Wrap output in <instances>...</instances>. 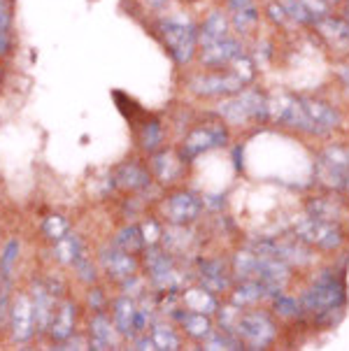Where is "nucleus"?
I'll use <instances>...</instances> for the list:
<instances>
[{"label":"nucleus","instance_id":"24","mask_svg":"<svg viewBox=\"0 0 349 351\" xmlns=\"http://www.w3.org/2000/svg\"><path fill=\"white\" fill-rule=\"evenodd\" d=\"M200 277H203L205 289L215 291V293H217V291H224V289H226V284H228V279H226V275H224V270H221V263H205Z\"/></svg>","mask_w":349,"mask_h":351},{"label":"nucleus","instance_id":"1","mask_svg":"<svg viewBox=\"0 0 349 351\" xmlns=\"http://www.w3.org/2000/svg\"><path fill=\"white\" fill-rule=\"evenodd\" d=\"M158 31L163 35V43L168 47V51L173 53V58L180 65L191 61L193 51L198 47V31L189 21L180 19H165L161 21Z\"/></svg>","mask_w":349,"mask_h":351},{"label":"nucleus","instance_id":"34","mask_svg":"<svg viewBox=\"0 0 349 351\" xmlns=\"http://www.w3.org/2000/svg\"><path fill=\"white\" fill-rule=\"evenodd\" d=\"M230 5H233L235 10H240V8H247V5H250V0H230Z\"/></svg>","mask_w":349,"mask_h":351},{"label":"nucleus","instance_id":"27","mask_svg":"<svg viewBox=\"0 0 349 351\" xmlns=\"http://www.w3.org/2000/svg\"><path fill=\"white\" fill-rule=\"evenodd\" d=\"M43 233L49 237L51 242H56L58 237H63L66 233H70V221H68L66 217H61V214H51V217L45 219Z\"/></svg>","mask_w":349,"mask_h":351},{"label":"nucleus","instance_id":"35","mask_svg":"<svg viewBox=\"0 0 349 351\" xmlns=\"http://www.w3.org/2000/svg\"><path fill=\"white\" fill-rule=\"evenodd\" d=\"M147 5H152V8H161V5H165L168 0H145Z\"/></svg>","mask_w":349,"mask_h":351},{"label":"nucleus","instance_id":"25","mask_svg":"<svg viewBox=\"0 0 349 351\" xmlns=\"http://www.w3.org/2000/svg\"><path fill=\"white\" fill-rule=\"evenodd\" d=\"M152 342H154V349H161V351H175L180 349V337L175 335V330L170 326H154L152 330Z\"/></svg>","mask_w":349,"mask_h":351},{"label":"nucleus","instance_id":"28","mask_svg":"<svg viewBox=\"0 0 349 351\" xmlns=\"http://www.w3.org/2000/svg\"><path fill=\"white\" fill-rule=\"evenodd\" d=\"M73 267H75V272H77V277L82 279L84 284H93L96 282V277H98V272H96V265H93V261L88 258V254L84 252L80 256V258L75 261L73 263Z\"/></svg>","mask_w":349,"mask_h":351},{"label":"nucleus","instance_id":"18","mask_svg":"<svg viewBox=\"0 0 349 351\" xmlns=\"http://www.w3.org/2000/svg\"><path fill=\"white\" fill-rule=\"evenodd\" d=\"M152 168L161 182H175V177L180 175V160L170 152H161V154H154Z\"/></svg>","mask_w":349,"mask_h":351},{"label":"nucleus","instance_id":"20","mask_svg":"<svg viewBox=\"0 0 349 351\" xmlns=\"http://www.w3.org/2000/svg\"><path fill=\"white\" fill-rule=\"evenodd\" d=\"M319 31L333 47H349V23L340 19H326L319 23Z\"/></svg>","mask_w":349,"mask_h":351},{"label":"nucleus","instance_id":"16","mask_svg":"<svg viewBox=\"0 0 349 351\" xmlns=\"http://www.w3.org/2000/svg\"><path fill=\"white\" fill-rule=\"evenodd\" d=\"M228 38V21L221 12H212V14L205 19V23L200 26L198 31V45L200 47H208L215 45L219 40Z\"/></svg>","mask_w":349,"mask_h":351},{"label":"nucleus","instance_id":"31","mask_svg":"<svg viewBox=\"0 0 349 351\" xmlns=\"http://www.w3.org/2000/svg\"><path fill=\"white\" fill-rule=\"evenodd\" d=\"M103 291L100 289H93L91 293H88V302H91V307L96 309V312H103Z\"/></svg>","mask_w":349,"mask_h":351},{"label":"nucleus","instance_id":"6","mask_svg":"<svg viewBox=\"0 0 349 351\" xmlns=\"http://www.w3.org/2000/svg\"><path fill=\"white\" fill-rule=\"evenodd\" d=\"M200 210H203V202L191 191L175 193L173 198L168 200V205H165V214H168V219L175 226H186V223L196 221L200 217Z\"/></svg>","mask_w":349,"mask_h":351},{"label":"nucleus","instance_id":"36","mask_svg":"<svg viewBox=\"0 0 349 351\" xmlns=\"http://www.w3.org/2000/svg\"><path fill=\"white\" fill-rule=\"evenodd\" d=\"M0 10H10V3H8V0H0Z\"/></svg>","mask_w":349,"mask_h":351},{"label":"nucleus","instance_id":"8","mask_svg":"<svg viewBox=\"0 0 349 351\" xmlns=\"http://www.w3.org/2000/svg\"><path fill=\"white\" fill-rule=\"evenodd\" d=\"M263 110V100L256 93H242V96L226 100L221 105V114L228 119L230 123H242L252 117H258Z\"/></svg>","mask_w":349,"mask_h":351},{"label":"nucleus","instance_id":"33","mask_svg":"<svg viewBox=\"0 0 349 351\" xmlns=\"http://www.w3.org/2000/svg\"><path fill=\"white\" fill-rule=\"evenodd\" d=\"M10 23H12L10 10H0V33H3V31H10Z\"/></svg>","mask_w":349,"mask_h":351},{"label":"nucleus","instance_id":"17","mask_svg":"<svg viewBox=\"0 0 349 351\" xmlns=\"http://www.w3.org/2000/svg\"><path fill=\"white\" fill-rule=\"evenodd\" d=\"M86 249L82 245V237L77 233H66L54 242V258L63 265H73Z\"/></svg>","mask_w":349,"mask_h":351},{"label":"nucleus","instance_id":"32","mask_svg":"<svg viewBox=\"0 0 349 351\" xmlns=\"http://www.w3.org/2000/svg\"><path fill=\"white\" fill-rule=\"evenodd\" d=\"M12 51V35L10 31H3L0 33V56H8Z\"/></svg>","mask_w":349,"mask_h":351},{"label":"nucleus","instance_id":"14","mask_svg":"<svg viewBox=\"0 0 349 351\" xmlns=\"http://www.w3.org/2000/svg\"><path fill=\"white\" fill-rule=\"evenodd\" d=\"M115 180H117V184H119V189H123V191H142L145 186H149L152 177L140 163L128 160V163H121L119 168H117Z\"/></svg>","mask_w":349,"mask_h":351},{"label":"nucleus","instance_id":"11","mask_svg":"<svg viewBox=\"0 0 349 351\" xmlns=\"http://www.w3.org/2000/svg\"><path fill=\"white\" fill-rule=\"evenodd\" d=\"M240 56H242L240 45L230 38H224L215 45L203 47V63L210 65V68H221V65L235 63L240 61Z\"/></svg>","mask_w":349,"mask_h":351},{"label":"nucleus","instance_id":"29","mask_svg":"<svg viewBox=\"0 0 349 351\" xmlns=\"http://www.w3.org/2000/svg\"><path fill=\"white\" fill-rule=\"evenodd\" d=\"M254 23H256V12H254L250 5H247V8L235 10V26H238L240 31H250Z\"/></svg>","mask_w":349,"mask_h":351},{"label":"nucleus","instance_id":"15","mask_svg":"<svg viewBox=\"0 0 349 351\" xmlns=\"http://www.w3.org/2000/svg\"><path fill=\"white\" fill-rule=\"evenodd\" d=\"M240 335L247 337L254 344H263L273 337V324L263 314H247L240 319Z\"/></svg>","mask_w":349,"mask_h":351},{"label":"nucleus","instance_id":"2","mask_svg":"<svg viewBox=\"0 0 349 351\" xmlns=\"http://www.w3.org/2000/svg\"><path fill=\"white\" fill-rule=\"evenodd\" d=\"M10 328L14 342H28L35 335L33 300L28 293H19L10 305Z\"/></svg>","mask_w":349,"mask_h":351},{"label":"nucleus","instance_id":"22","mask_svg":"<svg viewBox=\"0 0 349 351\" xmlns=\"http://www.w3.org/2000/svg\"><path fill=\"white\" fill-rule=\"evenodd\" d=\"M115 247L123 249L128 254H138L142 247H145V240H142V233L138 226H126L119 233L115 235Z\"/></svg>","mask_w":349,"mask_h":351},{"label":"nucleus","instance_id":"19","mask_svg":"<svg viewBox=\"0 0 349 351\" xmlns=\"http://www.w3.org/2000/svg\"><path fill=\"white\" fill-rule=\"evenodd\" d=\"M138 140H140V147L145 152L154 154L158 147L163 145V126L156 121V119H149V121L142 123L140 133H138Z\"/></svg>","mask_w":349,"mask_h":351},{"label":"nucleus","instance_id":"10","mask_svg":"<svg viewBox=\"0 0 349 351\" xmlns=\"http://www.w3.org/2000/svg\"><path fill=\"white\" fill-rule=\"evenodd\" d=\"M147 270H149V277L156 287L161 289H173L177 287V272L173 267V261L165 252H147Z\"/></svg>","mask_w":349,"mask_h":351},{"label":"nucleus","instance_id":"13","mask_svg":"<svg viewBox=\"0 0 349 351\" xmlns=\"http://www.w3.org/2000/svg\"><path fill=\"white\" fill-rule=\"evenodd\" d=\"M75 321H77V307L73 300H63L58 309L54 312V319H51L49 326V335L54 342H63L68 337H73L75 332Z\"/></svg>","mask_w":349,"mask_h":351},{"label":"nucleus","instance_id":"37","mask_svg":"<svg viewBox=\"0 0 349 351\" xmlns=\"http://www.w3.org/2000/svg\"><path fill=\"white\" fill-rule=\"evenodd\" d=\"M0 291H3V279H0Z\"/></svg>","mask_w":349,"mask_h":351},{"label":"nucleus","instance_id":"7","mask_svg":"<svg viewBox=\"0 0 349 351\" xmlns=\"http://www.w3.org/2000/svg\"><path fill=\"white\" fill-rule=\"evenodd\" d=\"M119 344V330L115 328V321L105 317L103 312H98L91 319V330H88V349L96 351H108L117 349Z\"/></svg>","mask_w":349,"mask_h":351},{"label":"nucleus","instance_id":"4","mask_svg":"<svg viewBox=\"0 0 349 351\" xmlns=\"http://www.w3.org/2000/svg\"><path fill=\"white\" fill-rule=\"evenodd\" d=\"M100 265H103L108 277L115 279V282H123V279L138 275V258H135V254L123 252V249L115 245L100 252Z\"/></svg>","mask_w":349,"mask_h":351},{"label":"nucleus","instance_id":"12","mask_svg":"<svg viewBox=\"0 0 349 351\" xmlns=\"http://www.w3.org/2000/svg\"><path fill=\"white\" fill-rule=\"evenodd\" d=\"M112 321L115 328L119 330L121 337L135 335V321H138V302L131 295H121L115 300V309H112Z\"/></svg>","mask_w":349,"mask_h":351},{"label":"nucleus","instance_id":"9","mask_svg":"<svg viewBox=\"0 0 349 351\" xmlns=\"http://www.w3.org/2000/svg\"><path fill=\"white\" fill-rule=\"evenodd\" d=\"M31 300H33V314H35V330L47 332L51 326V319H54V312H56L54 293H51L45 284H35Z\"/></svg>","mask_w":349,"mask_h":351},{"label":"nucleus","instance_id":"21","mask_svg":"<svg viewBox=\"0 0 349 351\" xmlns=\"http://www.w3.org/2000/svg\"><path fill=\"white\" fill-rule=\"evenodd\" d=\"M19 254H21L19 240L12 237V240H8V245L3 247V252H0V279H3V282H8L12 277L16 263H19Z\"/></svg>","mask_w":349,"mask_h":351},{"label":"nucleus","instance_id":"26","mask_svg":"<svg viewBox=\"0 0 349 351\" xmlns=\"http://www.w3.org/2000/svg\"><path fill=\"white\" fill-rule=\"evenodd\" d=\"M182 324H184V328L189 335H193V337H205V335H210V321L205 319V314H200V312H189L182 317Z\"/></svg>","mask_w":349,"mask_h":351},{"label":"nucleus","instance_id":"23","mask_svg":"<svg viewBox=\"0 0 349 351\" xmlns=\"http://www.w3.org/2000/svg\"><path fill=\"white\" fill-rule=\"evenodd\" d=\"M184 302H186V307L191 309V312H200V314L212 312V309L217 307V302L208 293V289H191V291H186V293H184Z\"/></svg>","mask_w":349,"mask_h":351},{"label":"nucleus","instance_id":"3","mask_svg":"<svg viewBox=\"0 0 349 351\" xmlns=\"http://www.w3.org/2000/svg\"><path fill=\"white\" fill-rule=\"evenodd\" d=\"M245 84L242 73H217V75H200L196 80H191V88L198 96H226V93L240 91Z\"/></svg>","mask_w":349,"mask_h":351},{"label":"nucleus","instance_id":"30","mask_svg":"<svg viewBox=\"0 0 349 351\" xmlns=\"http://www.w3.org/2000/svg\"><path fill=\"white\" fill-rule=\"evenodd\" d=\"M140 233H142V240H145V245H152L154 240H156V233H158V226L149 221V223H145L140 228Z\"/></svg>","mask_w":349,"mask_h":351},{"label":"nucleus","instance_id":"5","mask_svg":"<svg viewBox=\"0 0 349 351\" xmlns=\"http://www.w3.org/2000/svg\"><path fill=\"white\" fill-rule=\"evenodd\" d=\"M226 145V130L221 126H200L186 135L184 140V156L193 158L203 152H210L215 147Z\"/></svg>","mask_w":349,"mask_h":351}]
</instances>
